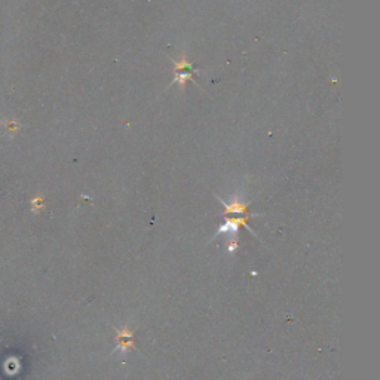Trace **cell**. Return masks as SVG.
I'll list each match as a JSON object with an SVG mask.
<instances>
[{
	"label": "cell",
	"mask_w": 380,
	"mask_h": 380,
	"mask_svg": "<svg viewBox=\"0 0 380 380\" xmlns=\"http://www.w3.org/2000/svg\"><path fill=\"white\" fill-rule=\"evenodd\" d=\"M240 224H245L244 219H239V220H227L220 229H219V235L221 233H229V235H235L239 229Z\"/></svg>",
	"instance_id": "6da1fadb"
},
{
	"label": "cell",
	"mask_w": 380,
	"mask_h": 380,
	"mask_svg": "<svg viewBox=\"0 0 380 380\" xmlns=\"http://www.w3.org/2000/svg\"><path fill=\"white\" fill-rule=\"evenodd\" d=\"M224 208H226V213H236V214H240V213H245L247 210V205L239 202L238 199H235L232 203H224Z\"/></svg>",
	"instance_id": "7a4b0ae2"
},
{
	"label": "cell",
	"mask_w": 380,
	"mask_h": 380,
	"mask_svg": "<svg viewBox=\"0 0 380 380\" xmlns=\"http://www.w3.org/2000/svg\"><path fill=\"white\" fill-rule=\"evenodd\" d=\"M192 79V72H176L174 83H179L181 88L186 86V82Z\"/></svg>",
	"instance_id": "3957f363"
}]
</instances>
